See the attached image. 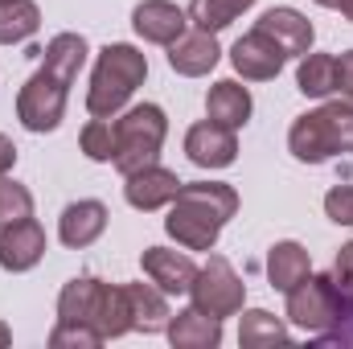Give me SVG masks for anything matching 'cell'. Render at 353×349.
<instances>
[{"mask_svg":"<svg viewBox=\"0 0 353 349\" xmlns=\"http://www.w3.org/2000/svg\"><path fill=\"white\" fill-rule=\"evenodd\" d=\"M239 214V193L226 181H185L169 201L165 230L185 251H214L222 226Z\"/></svg>","mask_w":353,"mask_h":349,"instance_id":"cell-1","label":"cell"},{"mask_svg":"<svg viewBox=\"0 0 353 349\" xmlns=\"http://www.w3.org/2000/svg\"><path fill=\"white\" fill-rule=\"evenodd\" d=\"M148 79V58L128 46V41H111L99 50L94 70H90L87 87V111L90 115H119L128 107V99L136 94V87H144Z\"/></svg>","mask_w":353,"mask_h":349,"instance_id":"cell-2","label":"cell"},{"mask_svg":"<svg viewBox=\"0 0 353 349\" xmlns=\"http://www.w3.org/2000/svg\"><path fill=\"white\" fill-rule=\"evenodd\" d=\"M165 136H169V119H165V107L157 103H136L128 107L123 115H115V173H136L144 165H152L165 148Z\"/></svg>","mask_w":353,"mask_h":349,"instance_id":"cell-3","label":"cell"},{"mask_svg":"<svg viewBox=\"0 0 353 349\" xmlns=\"http://www.w3.org/2000/svg\"><path fill=\"white\" fill-rule=\"evenodd\" d=\"M283 296H288V321L296 329H304L308 337L329 333L337 325V317H341V304H345V296L333 283V275H312V271Z\"/></svg>","mask_w":353,"mask_h":349,"instance_id":"cell-4","label":"cell"},{"mask_svg":"<svg viewBox=\"0 0 353 349\" xmlns=\"http://www.w3.org/2000/svg\"><path fill=\"white\" fill-rule=\"evenodd\" d=\"M70 87H74V83L62 79L58 70L37 66L33 79H29V83L21 87V94H17V119H21V128H25V132H37V136L54 132V128L62 123V115H66Z\"/></svg>","mask_w":353,"mask_h":349,"instance_id":"cell-5","label":"cell"},{"mask_svg":"<svg viewBox=\"0 0 353 349\" xmlns=\"http://www.w3.org/2000/svg\"><path fill=\"white\" fill-rule=\"evenodd\" d=\"M189 296H193V308H201V312L226 321V317H239V312H243V304H247V283L239 279V271L230 267V259L210 255L205 267H197V279H193Z\"/></svg>","mask_w":353,"mask_h":349,"instance_id":"cell-6","label":"cell"},{"mask_svg":"<svg viewBox=\"0 0 353 349\" xmlns=\"http://www.w3.org/2000/svg\"><path fill=\"white\" fill-rule=\"evenodd\" d=\"M185 157L197 169H230L239 161V136H234V128L201 119L185 132Z\"/></svg>","mask_w":353,"mask_h":349,"instance_id":"cell-7","label":"cell"},{"mask_svg":"<svg viewBox=\"0 0 353 349\" xmlns=\"http://www.w3.org/2000/svg\"><path fill=\"white\" fill-rule=\"evenodd\" d=\"M41 259H46V230L33 214L0 226V267L4 271L21 275V271H33Z\"/></svg>","mask_w":353,"mask_h":349,"instance_id":"cell-8","label":"cell"},{"mask_svg":"<svg viewBox=\"0 0 353 349\" xmlns=\"http://www.w3.org/2000/svg\"><path fill=\"white\" fill-rule=\"evenodd\" d=\"M283 62H288V54L267 37L263 29H251V33H243V37L230 46V66H234L247 83H267V79H275V74L283 70Z\"/></svg>","mask_w":353,"mask_h":349,"instance_id":"cell-9","label":"cell"},{"mask_svg":"<svg viewBox=\"0 0 353 349\" xmlns=\"http://www.w3.org/2000/svg\"><path fill=\"white\" fill-rule=\"evenodd\" d=\"M181 185H185V181H181L173 169H165V165L152 161V165H144V169H136V173L123 177V197H128L132 210L152 214V210H165V206L173 201Z\"/></svg>","mask_w":353,"mask_h":349,"instance_id":"cell-10","label":"cell"},{"mask_svg":"<svg viewBox=\"0 0 353 349\" xmlns=\"http://www.w3.org/2000/svg\"><path fill=\"white\" fill-rule=\"evenodd\" d=\"M140 267L165 296H189V288L197 279V263L185 251H173V247H144Z\"/></svg>","mask_w":353,"mask_h":349,"instance_id":"cell-11","label":"cell"},{"mask_svg":"<svg viewBox=\"0 0 353 349\" xmlns=\"http://www.w3.org/2000/svg\"><path fill=\"white\" fill-rule=\"evenodd\" d=\"M255 29H263L267 37L288 54V58H304L308 50H312V41H316V29H312V21L304 17V12H296V8H288V4H279V8H267L263 17L255 21Z\"/></svg>","mask_w":353,"mask_h":349,"instance_id":"cell-12","label":"cell"},{"mask_svg":"<svg viewBox=\"0 0 353 349\" xmlns=\"http://www.w3.org/2000/svg\"><path fill=\"white\" fill-rule=\"evenodd\" d=\"M132 29L152 46H173L189 29V12L176 8L173 0H140L132 8Z\"/></svg>","mask_w":353,"mask_h":349,"instance_id":"cell-13","label":"cell"},{"mask_svg":"<svg viewBox=\"0 0 353 349\" xmlns=\"http://www.w3.org/2000/svg\"><path fill=\"white\" fill-rule=\"evenodd\" d=\"M107 218H111L107 206L94 201V197L70 201V206L62 210V218H58V239H62V247L83 251V247H90V243H99L103 230H107Z\"/></svg>","mask_w":353,"mask_h":349,"instance_id":"cell-14","label":"cell"},{"mask_svg":"<svg viewBox=\"0 0 353 349\" xmlns=\"http://www.w3.org/2000/svg\"><path fill=\"white\" fill-rule=\"evenodd\" d=\"M288 152H292L296 161H304V165H325V161H333V157H337V148H333V136H329V123H325L321 107H316V111L296 115V123L288 128Z\"/></svg>","mask_w":353,"mask_h":349,"instance_id":"cell-15","label":"cell"},{"mask_svg":"<svg viewBox=\"0 0 353 349\" xmlns=\"http://www.w3.org/2000/svg\"><path fill=\"white\" fill-rule=\"evenodd\" d=\"M218 58H222V46L205 29H185L173 46H169V66H173L176 74H185V79L210 74L218 66Z\"/></svg>","mask_w":353,"mask_h":349,"instance_id":"cell-16","label":"cell"},{"mask_svg":"<svg viewBox=\"0 0 353 349\" xmlns=\"http://www.w3.org/2000/svg\"><path fill=\"white\" fill-rule=\"evenodd\" d=\"M128 296V317H132V333H161L173 317L169 296L148 279V283H123Z\"/></svg>","mask_w":353,"mask_h":349,"instance_id":"cell-17","label":"cell"},{"mask_svg":"<svg viewBox=\"0 0 353 349\" xmlns=\"http://www.w3.org/2000/svg\"><path fill=\"white\" fill-rule=\"evenodd\" d=\"M165 337L173 341V349H218L222 346V321L201 312V308H181L176 317H169Z\"/></svg>","mask_w":353,"mask_h":349,"instance_id":"cell-18","label":"cell"},{"mask_svg":"<svg viewBox=\"0 0 353 349\" xmlns=\"http://www.w3.org/2000/svg\"><path fill=\"white\" fill-rule=\"evenodd\" d=\"M251 111H255L251 90L243 87V83H234V79L214 83L210 94H205V119H214V123H222V128H234V132L247 128Z\"/></svg>","mask_w":353,"mask_h":349,"instance_id":"cell-19","label":"cell"},{"mask_svg":"<svg viewBox=\"0 0 353 349\" xmlns=\"http://www.w3.org/2000/svg\"><path fill=\"white\" fill-rule=\"evenodd\" d=\"M103 288H107V283H103V279H94V275H79V279H70V283L58 292V321L90 325V329H94Z\"/></svg>","mask_w":353,"mask_h":349,"instance_id":"cell-20","label":"cell"},{"mask_svg":"<svg viewBox=\"0 0 353 349\" xmlns=\"http://www.w3.org/2000/svg\"><path fill=\"white\" fill-rule=\"evenodd\" d=\"M308 271H312V259L296 239H283L267 251V279H271L275 292H292Z\"/></svg>","mask_w":353,"mask_h":349,"instance_id":"cell-21","label":"cell"},{"mask_svg":"<svg viewBox=\"0 0 353 349\" xmlns=\"http://www.w3.org/2000/svg\"><path fill=\"white\" fill-rule=\"evenodd\" d=\"M296 87L308 99H329L337 94V58L333 54H304L296 66Z\"/></svg>","mask_w":353,"mask_h":349,"instance_id":"cell-22","label":"cell"},{"mask_svg":"<svg viewBox=\"0 0 353 349\" xmlns=\"http://www.w3.org/2000/svg\"><path fill=\"white\" fill-rule=\"evenodd\" d=\"M292 333L279 317H271L267 308H247L239 321V346L247 349H267V346H288Z\"/></svg>","mask_w":353,"mask_h":349,"instance_id":"cell-23","label":"cell"},{"mask_svg":"<svg viewBox=\"0 0 353 349\" xmlns=\"http://www.w3.org/2000/svg\"><path fill=\"white\" fill-rule=\"evenodd\" d=\"M83 62H87V37H83V33H54L50 46L41 50V66L58 70V74L70 79V83L79 79Z\"/></svg>","mask_w":353,"mask_h":349,"instance_id":"cell-24","label":"cell"},{"mask_svg":"<svg viewBox=\"0 0 353 349\" xmlns=\"http://www.w3.org/2000/svg\"><path fill=\"white\" fill-rule=\"evenodd\" d=\"M41 29V8L33 0H4L0 4V46H21Z\"/></svg>","mask_w":353,"mask_h":349,"instance_id":"cell-25","label":"cell"},{"mask_svg":"<svg viewBox=\"0 0 353 349\" xmlns=\"http://www.w3.org/2000/svg\"><path fill=\"white\" fill-rule=\"evenodd\" d=\"M255 0H189V25L205 29V33H222L226 25H234Z\"/></svg>","mask_w":353,"mask_h":349,"instance_id":"cell-26","label":"cell"},{"mask_svg":"<svg viewBox=\"0 0 353 349\" xmlns=\"http://www.w3.org/2000/svg\"><path fill=\"white\" fill-rule=\"evenodd\" d=\"M94 329L103 333V341H115V337L132 333V317H128V296H123V283H107V288H103Z\"/></svg>","mask_w":353,"mask_h":349,"instance_id":"cell-27","label":"cell"},{"mask_svg":"<svg viewBox=\"0 0 353 349\" xmlns=\"http://www.w3.org/2000/svg\"><path fill=\"white\" fill-rule=\"evenodd\" d=\"M79 144H83L87 161L111 165V161H115V115H111V119H107V115H90V123L83 128Z\"/></svg>","mask_w":353,"mask_h":349,"instance_id":"cell-28","label":"cell"},{"mask_svg":"<svg viewBox=\"0 0 353 349\" xmlns=\"http://www.w3.org/2000/svg\"><path fill=\"white\" fill-rule=\"evenodd\" d=\"M321 115L329 123V136H333L337 157H353V103L350 99H329L321 107Z\"/></svg>","mask_w":353,"mask_h":349,"instance_id":"cell-29","label":"cell"},{"mask_svg":"<svg viewBox=\"0 0 353 349\" xmlns=\"http://www.w3.org/2000/svg\"><path fill=\"white\" fill-rule=\"evenodd\" d=\"M29 214H33V193H29L21 181L0 177V226L21 222V218H29Z\"/></svg>","mask_w":353,"mask_h":349,"instance_id":"cell-30","label":"cell"},{"mask_svg":"<svg viewBox=\"0 0 353 349\" xmlns=\"http://www.w3.org/2000/svg\"><path fill=\"white\" fill-rule=\"evenodd\" d=\"M50 346L54 349H99L103 346V333L90 329V325H70V321H58L54 333H50Z\"/></svg>","mask_w":353,"mask_h":349,"instance_id":"cell-31","label":"cell"},{"mask_svg":"<svg viewBox=\"0 0 353 349\" xmlns=\"http://www.w3.org/2000/svg\"><path fill=\"white\" fill-rule=\"evenodd\" d=\"M325 214L337 226H353V185H333L325 193Z\"/></svg>","mask_w":353,"mask_h":349,"instance_id":"cell-32","label":"cell"},{"mask_svg":"<svg viewBox=\"0 0 353 349\" xmlns=\"http://www.w3.org/2000/svg\"><path fill=\"white\" fill-rule=\"evenodd\" d=\"M316 341H321V346H353V296H345L337 325H333L329 333H321Z\"/></svg>","mask_w":353,"mask_h":349,"instance_id":"cell-33","label":"cell"},{"mask_svg":"<svg viewBox=\"0 0 353 349\" xmlns=\"http://www.w3.org/2000/svg\"><path fill=\"white\" fill-rule=\"evenodd\" d=\"M333 283L341 288V296H353V243H345L333 259Z\"/></svg>","mask_w":353,"mask_h":349,"instance_id":"cell-34","label":"cell"},{"mask_svg":"<svg viewBox=\"0 0 353 349\" xmlns=\"http://www.w3.org/2000/svg\"><path fill=\"white\" fill-rule=\"evenodd\" d=\"M337 94L353 103V50L337 58Z\"/></svg>","mask_w":353,"mask_h":349,"instance_id":"cell-35","label":"cell"},{"mask_svg":"<svg viewBox=\"0 0 353 349\" xmlns=\"http://www.w3.org/2000/svg\"><path fill=\"white\" fill-rule=\"evenodd\" d=\"M12 165H17V144L8 136H0V177H8Z\"/></svg>","mask_w":353,"mask_h":349,"instance_id":"cell-36","label":"cell"},{"mask_svg":"<svg viewBox=\"0 0 353 349\" xmlns=\"http://www.w3.org/2000/svg\"><path fill=\"white\" fill-rule=\"evenodd\" d=\"M8 346H12V329L0 321V349H8Z\"/></svg>","mask_w":353,"mask_h":349,"instance_id":"cell-37","label":"cell"},{"mask_svg":"<svg viewBox=\"0 0 353 349\" xmlns=\"http://www.w3.org/2000/svg\"><path fill=\"white\" fill-rule=\"evenodd\" d=\"M341 12H345V21H353V0H341Z\"/></svg>","mask_w":353,"mask_h":349,"instance_id":"cell-38","label":"cell"},{"mask_svg":"<svg viewBox=\"0 0 353 349\" xmlns=\"http://www.w3.org/2000/svg\"><path fill=\"white\" fill-rule=\"evenodd\" d=\"M321 8H341V0H316Z\"/></svg>","mask_w":353,"mask_h":349,"instance_id":"cell-39","label":"cell"},{"mask_svg":"<svg viewBox=\"0 0 353 349\" xmlns=\"http://www.w3.org/2000/svg\"><path fill=\"white\" fill-rule=\"evenodd\" d=\"M0 4H4V0H0Z\"/></svg>","mask_w":353,"mask_h":349,"instance_id":"cell-40","label":"cell"}]
</instances>
